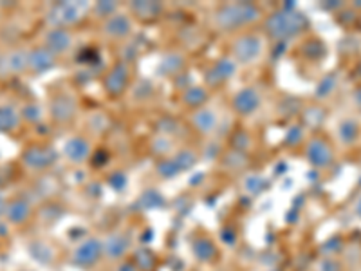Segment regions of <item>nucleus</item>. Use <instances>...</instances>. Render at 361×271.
<instances>
[{"label":"nucleus","instance_id":"nucleus-9","mask_svg":"<svg viewBox=\"0 0 361 271\" xmlns=\"http://www.w3.org/2000/svg\"><path fill=\"white\" fill-rule=\"evenodd\" d=\"M22 163H24V167L27 170L40 172V170H45L53 163V154L42 147H31L22 156Z\"/></svg>","mask_w":361,"mask_h":271},{"label":"nucleus","instance_id":"nucleus-12","mask_svg":"<svg viewBox=\"0 0 361 271\" xmlns=\"http://www.w3.org/2000/svg\"><path fill=\"white\" fill-rule=\"evenodd\" d=\"M260 105V95L259 90L253 89V87H246L238 92L233 98V107L235 111L240 112V114H251L253 111H257Z\"/></svg>","mask_w":361,"mask_h":271},{"label":"nucleus","instance_id":"nucleus-15","mask_svg":"<svg viewBox=\"0 0 361 271\" xmlns=\"http://www.w3.org/2000/svg\"><path fill=\"white\" fill-rule=\"evenodd\" d=\"M22 124V112L11 105H0V132L17 131Z\"/></svg>","mask_w":361,"mask_h":271},{"label":"nucleus","instance_id":"nucleus-21","mask_svg":"<svg viewBox=\"0 0 361 271\" xmlns=\"http://www.w3.org/2000/svg\"><path fill=\"white\" fill-rule=\"evenodd\" d=\"M316 271H341V260L336 259H324L318 264Z\"/></svg>","mask_w":361,"mask_h":271},{"label":"nucleus","instance_id":"nucleus-6","mask_svg":"<svg viewBox=\"0 0 361 271\" xmlns=\"http://www.w3.org/2000/svg\"><path fill=\"white\" fill-rule=\"evenodd\" d=\"M262 53V42L255 35H244L233 45V56L238 64H253Z\"/></svg>","mask_w":361,"mask_h":271},{"label":"nucleus","instance_id":"nucleus-19","mask_svg":"<svg viewBox=\"0 0 361 271\" xmlns=\"http://www.w3.org/2000/svg\"><path fill=\"white\" fill-rule=\"evenodd\" d=\"M193 125L199 128L201 134H209L217 125V118H215L214 112L204 109V111H197L193 114Z\"/></svg>","mask_w":361,"mask_h":271},{"label":"nucleus","instance_id":"nucleus-17","mask_svg":"<svg viewBox=\"0 0 361 271\" xmlns=\"http://www.w3.org/2000/svg\"><path fill=\"white\" fill-rule=\"evenodd\" d=\"M63 154H66L73 163H82L87 157V154H89V145L83 140H80V138H74V140H69L66 143Z\"/></svg>","mask_w":361,"mask_h":271},{"label":"nucleus","instance_id":"nucleus-18","mask_svg":"<svg viewBox=\"0 0 361 271\" xmlns=\"http://www.w3.org/2000/svg\"><path fill=\"white\" fill-rule=\"evenodd\" d=\"M193 255L197 257L199 260H202V263H208V260H212L217 255V248H215V244L209 241V239L206 237H199L195 243H193Z\"/></svg>","mask_w":361,"mask_h":271},{"label":"nucleus","instance_id":"nucleus-16","mask_svg":"<svg viewBox=\"0 0 361 271\" xmlns=\"http://www.w3.org/2000/svg\"><path fill=\"white\" fill-rule=\"evenodd\" d=\"M103 29L111 38H123L130 33V20L123 15H111Z\"/></svg>","mask_w":361,"mask_h":271},{"label":"nucleus","instance_id":"nucleus-4","mask_svg":"<svg viewBox=\"0 0 361 271\" xmlns=\"http://www.w3.org/2000/svg\"><path fill=\"white\" fill-rule=\"evenodd\" d=\"M29 71V51L9 49L0 54V76H17Z\"/></svg>","mask_w":361,"mask_h":271},{"label":"nucleus","instance_id":"nucleus-3","mask_svg":"<svg viewBox=\"0 0 361 271\" xmlns=\"http://www.w3.org/2000/svg\"><path fill=\"white\" fill-rule=\"evenodd\" d=\"M305 157L314 169L325 170L334 163V147L333 143L322 136H316L307 143L305 148Z\"/></svg>","mask_w":361,"mask_h":271},{"label":"nucleus","instance_id":"nucleus-23","mask_svg":"<svg viewBox=\"0 0 361 271\" xmlns=\"http://www.w3.org/2000/svg\"><path fill=\"white\" fill-rule=\"evenodd\" d=\"M353 98H354V103H356V107L361 111V87H357Z\"/></svg>","mask_w":361,"mask_h":271},{"label":"nucleus","instance_id":"nucleus-10","mask_svg":"<svg viewBox=\"0 0 361 271\" xmlns=\"http://www.w3.org/2000/svg\"><path fill=\"white\" fill-rule=\"evenodd\" d=\"M336 132H338V141H340L345 148H349L360 141L361 125L356 118L347 116V118H343L340 124H338Z\"/></svg>","mask_w":361,"mask_h":271},{"label":"nucleus","instance_id":"nucleus-7","mask_svg":"<svg viewBox=\"0 0 361 271\" xmlns=\"http://www.w3.org/2000/svg\"><path fill=\"white\" fill-rule=\"evenodd\" d=\"M103 255V244L99 243L98 239H87L80 244L73 253V260L76 266L89 267L92 264L98 263Z\"/></svg>","mask_w":361,"mask_h":271},{"label":"nucleus","instance_id":"nucleus-25","mask_svg":"<svg viewBox=\"0 0 361 271\" xmlns=\"http://www.w3.org/2000/svg\"><path fill=\"white\" fill-rule=\"evenodd\" d=\"M0 18H2V8H0Z\"/></svg>","mask_w":361,"mask_h":271},{"label":"nucleus","instance_id":"nucleus-1","mask_svg":"<svg viewBox=\"0 0 361 271\" xmlns=\"http://www.w3.org/2000/svg\"><path fill=\"white\" fill-rule=\"evenodd\" d=\"M307 28V20L302 13L293 11V9H282L279 13H273L266 22L267 33L271 37L286 40V38H293L300 35Z\"/></svg>","mask_w":361,"mask_h":271},{"label":"nucleus","instance_id":"nucleus-20","mask_svg":"<svg viewBox=\"0 0 361 271\" xmlns=\"http://www.w3.org/2000/svg\"><path fill=\"white\" fill-rule=\"evenodd\" d=\"M127 246H128L127 237H123V235H112V237L107 241V244L103 246V253L107 251V253H111V257L118 259V257L123 255V251L127 250Z\"/></svg>","mask_w":361,"mask_h":271},{"label":"nucleus","instance_id":"nucleus-14","mask_svg":"<svg viewBox=\"0 0 361 271\" xmlns=\"http://www.w3.org/2000/svg\"><path fill=\"white\" fill-rule=\"evenodd\" d=\"M54 54L45 47H38L35 51H29V71L33 73H42V71L53 67Z\"/></svg>","mask_w":361,"mask_h":271},{"label":"nucleus","instance_id":"nucleus-8","mask_svg":"<svg viewBox=\"0 0 361 271\" xmlns=\"http://www.w3.org/2000/svg\"><path fill=\"white\" fill-rule=\"evenodd\" d=\"M85 6L83 4H76V2H69V4H58L51 9L49 13V22L53 25H69L74 24V22H78L80 15L83 13Z\"/></svg>","mask_w":361,"mask_h":271},{"label":"nucleus","instance_id":"nucleus-11","mask_svg":"<svg viewBox=\"0 0 361 271\" xmlns=\"http://www.w3.org/2000/svg\"><path fill=\"white\" fill-rule=\"evenodd\" d=\"M71 35L67 29H62V28H53L47 31V35H45L44 38V47L47 51H51L53 54L56 53H63V51H67L71 47Z\"/></svg>","mask_w":361,"mask_h":271},{"label":"nucleus","instance_id":"nucleus-22","mask_svg":"<svg viewBox=\"0 0 361 271\" xmlns=\"http://www.w3.org/2000/svg\"><path fill=\"white\" fill-rule=\"evenodd\" d=\"M116 271H140V267L135 266V263H130V260H121Z\"/></svg>","mask_w":361,"mask_h":271},{"label":"nucleus","instance_id":"nucleus-5","mask_svg":"<svg viewBox=\"0 0 361 271\" xmlns=\"http://www.w3.org/2000/svg\"><path fill=\"white\" fill-rule=\"evenodd\" d=\"M31 215H33V206L25 198H13L11 201L6 203L4 219L8 224L20 228L31 221Z\"/></svg>","mask_w":361,"mask_h":271},{"label":"nucleus","instance_id":"nucleus-2","mask_svg":"<svg viewBox=\"0 0 361 271\" xmlns=\"http://www.w3.org/2000/svg\"><path fill=\"white\" fill-rule=\"evenodd\" d=\"M260 11L253 4H230L215 13V24L219 29H237L259 20Z\"/></svg>","mask_w":361,"mask_h":271},{"label":"nucleus","instance_id":"nucleus-13","mask_svg":"<svg viewBox=\"0 0 361 271\" xmlns=\"http://www.w3.org/2000/svg\"><path fill=\"white\" fill-rule=\"evenodd\" d=\"M128 82V69L125 64H118L111 69L109 73L107 80H105V87H107V92L111 95H119V92H123L125 87H127Z\"/></svg>","mask_w":361,"mask_h":271},{"label":"nucleus","instance_id":"nucleus-24","mask_svg":"<svg viewBox=\"0 0 361 271\" xmlns=\"http://www.w3.org/2000/svg\"><path fill=\"white\" fill-rule=\"evenodd\" d=\"M354 212H356V214L361 217V198H360V201L356 203V206H354Z\"/></svg>","mask_w":361,"mask_h":271}]
</instances>
